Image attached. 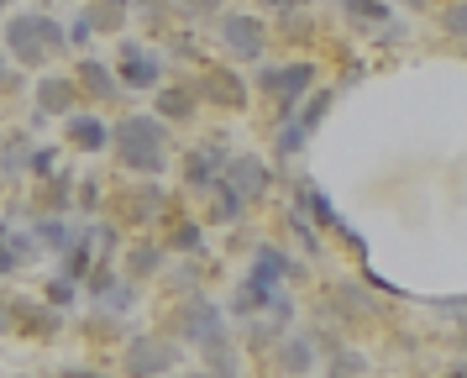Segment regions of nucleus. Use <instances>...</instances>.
<instances>
[{
  "mask_svg": "<svg viewBox=\"0 0 467 378\" xmlns=\"http://www.w3.org/2000/svg\"><path fill=\"white\" fill-rule=\"evenodd\" d=\"M169 147H173V126L158 121L152 110H127L110 126V152H116L121 173H131V179H163L169 173Z\"/></svg>",
  "mask_w": 467,
  "mask_h": 378,
  "instance_id": "obj_1",
  "label": "nucleus"
},
{
  "mask_svg": "<svg viewBox=\"0 0 467 378\" xmlns=\"http://www.w3.org/2000/svg\"><path fill=\"white\" fill-rule=\"evenodd\" d=\"M257 79V89L274 100V121L284 126V121H295L299 116V100L316 89V63L310 58H295V63H263L253 74Z\"/></svg>",
  "mask_w": 467,
  "mask_h": 378,
  "instance_id": "obj_2",
  "label": "nucleus"
},
{
  "mask_svg": "<svg viewBox=\"0 0 467 378\" xmlns=\"http://www.w3.org/2000/svg\"><path fill=\"white\" fill-rule=\"evenodd\" d=\"M179 362H184V347L169 331H137L121 341V373L127 378H169L179 373Z\"/></svg>",
  "mask_w": 467,
  "mask_h": 378,
  "instance_id": "obj_3",
  "label": "nucleus"
},
{
  "mask_svg": "<svg viewBox=\"0 0 467 378\" xmlns=\"http://www.w3.org/2000/svg\"><path fill=\"white\" fill-rule=\"evenodd\" d=\"M110 68H116V79H121L127 95H148V89H158V84H169V58H163L158 47H148V42H137V37L116 42Z\"/></svg>",
  "mask_w": 467,
  "mask_h": 378,
  "instance_id": "obj_4",
  "label": "nucleus"
},
{
  "mask_svg": "<svg viewBox=\"0 0 467 378\" xmlns=\"http://www.w3.org/2000/svg\"><path fill=\"white\" fill-rule=\"evenodd\" d=\"M173 341H190V347H211L226 336V310L215 305L211 294H190V299H173Z\"/></svg>",
  "mask_w": 467,
  "mask_h": 378,
  "instance_id": "obj_5",
  "label": "nucleus"
},
{
  "mask_svg": "<svg viewBox=\"0 0 467 378\" xmlns=\"http://www.w3.org/2000/svg\"><path fill=\"white\" fill-rule=\"evenodd\" d=\"M226 163H232V142H226V137H205V142L184 147V158H179V179H184L190 194H211L215 179L226 173Z\"/></svg>",
  "mask_w": 467,
  "mask_h": 378,
  "instance_id": "obj_6",
  "label": "nucleus"
},
{
  "mask_svg": "<svg viewBox=\"0 0 467 378\" xmlns=\"http://www.w3.org/2000/svg\"><path fill=\"white\" fill-rule=\"evenodd\" d=\"M215 37H221V47L236 63H263V53H268V26L253 11H221L215 16Z\"/></svg>",
  "mask_w": 467,
  "mask_h": 378,
  "instance_id": "obj_7",
  "label": "nucleus"
},
{
  "mask_svg": "<svg viewBox=\"0 0 467 378\" xmlns=\"http://www.w3.org/2000/svg\"><path fill=\"white\" fill-rule=\"evenodd\" d=\"M116 210H121V221H131L137 231H152V226H163L179 205H173V194L158 184V179H137V184L116 200Z\"/></svg>",
  "mask_w": 467,
  "mask_h": 378,
  "instance_id": "obj_8",
  "label": "nucleus"
},
{
  "mask_svg": "<svg viewBox=\"0 0 467 378\" xmlns=\"http://www.w3.org/2000/svg\"><path fill=\"white\" fill-rule=\"evenodd\" d=\"M5 58L16 63L22 74H43L47 68V53L43 37H37V16L32 11H16V16H5Z\"/></svg>",
  "mask_w": 467,
  "mask_h": 378,
  "instance_id": "obj_9",
  "label": "nucleus"
},
{
  "mask_svg": "<svg viewBox=\"0 0 467 378\" xmlns=\"http://www.w3.org/2000/svg\"><path fill=\"white\" fill-rule=\"evenodd\" d=\"M194 95H200V105L211 100V105H221V110H247V100H253L247 79L236 74L232 63H205L200 79H194Z\"/></svg>",
  "mask_w": 467,
  "mask_h": 378,
  "instance_id": "obj_10",
  "label": "nucleus"
},
{
  "mask_svg": "<svg viewBox=\"0 0 467 378\" xmlns=\"http://www.w3.org/2000/svg\"><path fill=\"white\" fill-rule=\"evenodd\" d=\"M221 184L236 189V194L253 205V200H263V194L274 189V168H268V158H257V152H232V163H226V173H221Z\"/></svg>",
  "mask_w": 467,
  "mask_h": 378,
  "instance_id": "obj_11",
  "label": "nucleus"
},
{
  "mask_svg": "<svg viewBox=\"0 0 467 378\" xmlns=\"http://www.w3.org/2000/svg\"><path fill=\"white\" fill-rule=\"evenodd\" d=\"M11 331L26 341H53L64 331V310H53L43 294L37 299H11Z\"/></svg>",
  "mask_w": 467,
  "mask_h": 378,
  "instance_id": "obj_12",
  "label": "nucleus"
},
{
  "mask_svg": "<svg viewBox=\"0 0 467 378\" xmlns=\"http://www.w3.org/2000/svg\"><path fill=\"white\" fill-rule=\"evenodd\" d=\"M74 84H79V95L89 105H116L127 95L121 79H116V68H110V58H95V53H85V58L74 63Z\"/></svg>",
  "mask_w": 467,
  "mask_h": 378,
  "instance_id": "obj_13",
  "label": "nucleus"
},
{
  "mask_svg": "<svg viewBox=\"0 0 467 378\" xmlns=\"http://www.w3.org/2000/svg\"><path fill=\"white\" fill-rule=\"evenodd\" d=\"M26 263H43V247H37L32 226H11L0 215V278H16Z\"/></svg>",
  "mask_w": 467,
  "mask_h": 378,
  "instance_id": "obj_14",
  "label": "nucleus"
},
{
  "mask_svg": "<svg viewBox=\"0 0 467 378\" xmlns=\"http://www.w3.org/2000/svg\"><path fill=\"white\" fill-rule=\"evenodd\" d=\"M32 105H37L43 116H74V110L85 105V95H79L74 74H37V84H32Z\"/></svg>",
  "mask_w": 467,
  "mask_h": 378,
  "instance_id": "obj_15",
  "label": "nucleus"
},
{
  "mask_svg": "<svg viewBox=\"0 0 467 378\" xmlns=\"http://www.w3.org/2000/svg\"><path fill=\"white\" fill-rule=\"evenodd\" d=\"M169 257L173 252L163 247V236H131L127 247H121V273L142 284V278H158V273L169 268Z\"/></svg>",
  "mask_w": 467,
  "mask_h": 378,
  "instance_id": "obj_16",
  "label": "nucleus"
},
{
  "mask_svg": "<svg viewBox=\"0 0 467 378\" xmlns=\"http://www.w3.org/2000/svg\"><path fill=\"white\" fill-rule=\"evenodd\" d=\"M64 142L74 147V152H85V158L110 152V121L95 116V110H74V116H64Z\"/></svg>",
  "mask_w": 467,
  "mask_h": 378,
  "instance_id": "obj_17",
  "label": "nucleus"
},
{
  "mask_svg": "<svg viewBox=\"0 0 467 378\" xmlns=\"http://www.w3.org/2000/svg\"><path fill=\"white\" fill-rule=\"evenodd\" d=\"M152 116L169 126H190L200 116V95H194V84H158L152 89Z\"/></svg>",
  "mask_w": 467,
  "mask_h": 378,
  "instance_id": "obj_18",
  "label": "nucleus"
},
{
  "mask_svg": "<svg viewBox=\"0 0 467 378\" xmlns=\"http://www.w3.org/2000/svg\"><path fill=\"white\" fill-rule=\"evenodd\" d=\"M163 247L179 252V257H200L205 252V221H194L184 210H173L169 221H163Z\"/></svg>",
  "mask_w": 467,
  "mask_h": 378,
  "instance_id": "obj_19",
  "label": "nucleus"
},
{
  "mask_svg": "<svg viewBox=\"0 0 467 378\" xmlns=\"http://www.w3.org/2000/svg\"><path fill=\"white\" fill-rule=\"evenodd\" d=\"M79 16L89 21V32L95 37H121L131 21V0H85V11Z\"/></svg>",
  "mask_w": 467,
  "mask_h": 378,
  "instance_id": "obj_20",
  "label": "nucleus"
},
{
  "mask_svg": "<svg viewBox=\"0 0 467 378\" xmlns=\"http://www.w3.org/2000/svg\"><path fill=\"white\" fill-rule=\"evenodd\" d=\"M26 226H32V236H37L43 257H64V252L74 247V226H68L64 215H32Z\"/></svg>",
  "mask_w": 467,
  "mask_h": 378,
  "instance_id": "obj_21",
  "label": "nucleus"
},
{
  "mask_svg": "<svg viewBox=\"0 0 467 378\" xmlns=\"http://www.w3.org/2000/svg\"><path fill=\"white\" fill-rule=\"evenodd\" d=\"M74 189H79L74 173H47L43 189H37V215H68L74 210Z\"/></svg>",
  "mask_w": 467,
  "mask_h": 378,
  "instance_id": "obj_22",
  "label": "nucleus"
},
{
  "mask_svg": "<svg viewBox=\"0 0 467 378\" xmlns=\"http://www.w3.org/2000/svg\"><path fill=\"white\" fill-rule=\"evenodd\" d=\"M316 368V341L310 336H295V331H284V341H278V373H289V378H305Z\"/></svg>",
  "mask_w": 467,
  "mask_h": 378,
  "instance_id": "obj_23",
  "label": "nucleus"
},
{
  "mask_svg": "<svg viewBox=\"0 0 467 378\" xmlns=\"http://www.w3.org/2000/svg\"><path fill=\"white\" fill-rule=\"evenodd\" d=\"M253 268L257 273H268V278H305V263H295L284 247H274V242H257V252H253Z\"/></svg>",
  "mask_w": 467,
  "mask_h": 378,
  "instance_id": "obj_24",
  "label": "nucleus"
},
{
  "mask_svg": "<svg viewBox=\"0 0 467 378\" xmlns=\"http://www.w3.org/2000/svg\"><path fill=\"white\" fill-rule=\"evenodd\" d=\"M205 200H211V210H205V215H211V226H236V221L247 215V200H242L236 189H226L221 179H215V189L205 194Z\"/></svg>",
  "mask_w": 467,
  "mask_h": 378,
  "instance_id": "obj_25",
  "label": "nucleus"
},
{
  "mask_svg": "<svg viewBox=\"0 0 467 378\" xmlns=\"http://www.w3.org/2000/svg\"><path fill=\"white\" fill-rule=\"evenodd\" d=\"M26 152H32V137L26 131H5L0 137V179H26Z\"/></svg>",
  "mask_w": 467,
  "mask_h": 378,
  "instance_id": "obj_26",
  "label": "nucleus"
},
{
  "mask_svg": "<svg viewBox=\"0 0 467 378\" xmlns=\"http://www.w3.org/2000/svg\"><path fill=\"white\" fill-rule=\"evenodd\" d=\"M79 236H85V242H89V252H95L100 263H110L116 252L127 247V236H121V226H116V221H89V226L79 231Z\"/></svg>",
  "mask_w": 467,
  "mask_h": 378,
  "instance_id": "obj_27",
  "label": "nucleus"
},
{
  "mask_svg": "<svg viewBox=\"0 0 467 378\" xmlns=\"http://www.w3.org/2000/svg\"><path fill=\"white\" fill-rule=\"evenodd\" d=\"M163 289L173 294V299H190V294H205V268L200 263H179V268H163Z\"/></svg>",
  "mask_w": 467,
  "mask_h": 378,
  "instance_id": "obj_28",
  "label": "nucleus"
},
{
  "mask_svg": "<svg viewBox=\"0 0 467 378\" xmlns=\"http://www.w3.org/2000/svg\"><path fill=\"white\" fill-rule=\"evenodd\" d=\"M131 21H142L152 37L173 32V0H131Z\"/></svg>",
  "mask_w": 467,
  "mask_h": 378,
  "instance_id": "obj_29",
  "label": "nucleus"
},
{
  "mask_svg": "<svg viewBox=\"0 0 467 378\" xmlns=\"http://www.w3.org/2000/svg\"><path fill=\"white\" fill-rule=\"evenodd\" d=\"M341 16L358 26H379V21H394V11H389V0H341Z\"/></svg>",
  "mask_w": 467,
  "mask_h": 378,
  "instance_id": "obj_30",
  "label": "nucleus"
},
{
  "mask_svg": "<svg viewBox=\"0 0 467 378\" xmlns=\"http://www.w3.org/2000/svg\"><path fill=\"white\" fill-rule=\"evenodd\" d=\"M58 158H64V147L58 142H32V152H26V179H47V173H58Z\"/></svg>",
  "mask_w": 467,
  "mask_h": 378,
  "instance_id": "obj_31",
  "label": "nucleus"
},
{
  "mask_svg": "<svg viewBox=\"0 0 467 378\" xmlns=\"http://www.w3.org/2000/svg\"><path fill=\"white\" fill-rule=\"evenodd\" d=\"M173 16L184 26H211L221 16V0H173Z\"/></svg>",
  "mask_w": 467,
  "mask_h": 378,
  "instance_id": "obj_32",
  "label": "nucleus"
},
{
  "mask_svg": "<svg viewBox=\"0 0 467 378\" xmlns=\"http://www.w3.org/2000/svg\"><path fill=\"white\" fill-rule=\"evenodd\" d=\"M331 100H337V89H316V95H305V110L295 116V121H299V131H310V137H316V126L326 121V110H331Z\"/></svg>",
  "mask_w": 467,
  "mask_h": 378,
  "instance_id": "obj_33",
  "label": "nucleus"
},
{
  "mask_svg": "<svg viewBox=\"0 0 467 378\" xmlns=\"http://www.w3.org/2000/svg\"><path fill=\"white\" fill-rule=\"evenodd\" d=\"M43 299L47 305H53V310H74V305H79V284H74V278H64V273H53V278H47L43 284Z\"/></svg>",
  "mask_w": 467,
  "mask_h": 378,
  "instance_id": "obj_34",
  "label": "nucleus"
},
{
  "mask_svg": "<svg viewBox=\"0 0 467 378\" xmlns=\"http://www.w3.org/2000/svg\"><path fill=\"white\" fill-rule=\"evenodd\" d=\"M131 305H137V278H127V273H121V278L110 284V294L100 299V305H95V310H106V315H127Z\"/></svg>",
  "mask_w": 467,
  "mask_h": 378,
  "instance_id": "obj_35",
  "label": "nucleus"
},
{
  "mask_svg": "<svg viewBox=\"0 0 467 378\" xmlns=\"http://www.w3.org/2000/svg\"><path fill=\"white\" fill-rule=\"evenodd\" d=\"M37 16V37H43L47 53H64L68 47V26H58V16H47V11H32Z\"/></svg>",
  "mask_w": 467,
  "mask_h": 378,
  "instance_id": "obj_36",
  "label": "nucleus"
},
{
  "mask_svg": "<svg viewBox=\"0 0 467 378\" xmlns=\"http://www.w3.org/2000/svg\"><path fill=\"white\" fill-rule=\"evenodd\" d=\"M310 142V131H299V121H284L278 126V158H299Z\"/></svg>",
  "mask_w": 467,
  "mask_h": 378,
  "instance_id": "obj_37",
  "label": "nucleus"
},
{
  "mask_svg": "<svg viewBox=\"0 0 467 378\" xmlns=\"http://www.w3.org/2000/svg\"><path fill=\"white\" fill-rule=\"evenodd\" d=\"M74 205H79V210H100V205H106V179H95V173H89V179H79V189H74Z\"/></svg>",
  "mask_w": 467,
  "mask_h": 378,
  "instance_id": "obj_38",
  "label": "nucleus"
},
{
  "mask_svg": "<svg viewBox=\"0 0 467 378\" xmlns=\"http://www.w3.org/2000/svg\"><path fill=\"white\" fill-rule=\"evenodd\" d=\"M362 373H368V357H362V352H352V347H347V352L337 347V362H331V378H362Z\"/></svg>",
  "mask_w": 467,
  "mask_h": 378,
  "instance_id": "obj_39",
  "label": "nucleus"
},
{
  "mask_svg": "<svg viewBox=\"0 0 467 378\" xmlns=\"http://www.w3.org/2000/svg\"><path fill=\"white\" fill-rule=\"evenodd\" d=\"M441 26L451 32V37H467V0H451L441 11Z\"/></svg>",
  "mask_w": 467,
  "mask_h": 378,
  "instance_id": "obj_40",
  "label": "nucleus"
},
{
  "mask_svg": "<svg viewBox=\"0 0 467 378\" xmlns=\"http://www.w3.org/2000/svg\"><path fill=\"white\" fill-rule=\"evenodd\" d=\"M431 310H446V315H457V320H467V294H446V299H425Z\"/></svg>",
  "mask_w": 467,
  "mask_h": 378,
  "instance_id": "obj_41",
  "label": "nucleus"
},
{
  "mask_svg": "<svg viewBox=\"0 0 467 378\" xmlns=\"http://www.w3.org/2000/svg\"><path fill=\"white\" fill-rule=\"evenodd\" d=\"M89 42H95L89 21H85V16H74V21H68V47H89Z\"/></svg>",
  "mask_w": 467,
  "mask_h": 378,
  "instance_id": "obj_42",
  "label": "nucleus"
},
{
  "mask_svg": "<svg viewBox=\"0 0 467 378\" xmlns=\"http://www.w3.org/2000/svg\"><path fill=\"white\" fill-rule=\"evenodd\" d=\"M169 53L173 58H194V37L190 32H169Z\"/></svg>",
  "mask_w": 467,
  "mask_h": 378,
  "instance_id": "obj_43",
  "label": "nucleus"
},
{
  "mask_svg": "<svg viewBox=\"0 0 467 378\" xmlns=\"http://www.w3.org/2000/svg\"><path fill=\"white\" fill-rule=\"evenodd\" d=\"M58 378H110V373H100V368H85V362H68V368H58Z\"/></svg>",
  "mask_w": 467,
  "mask_h": 378,
  "instance_id": "obj_44",
  "label": "nucleus"
},
{
  "mask_svg": "<svg viewBox=\"0 0 467 378\" xmlns=\"http://www.w3.org/2000/svg\"><path fill=\"white\" fill-rule=\"evenodd\" d=\"M257 5H263V11H274V16H289V11L305 5V0H257Z\"/></svg>",
  "mask_w": 467,
  "mask_h": 378,
  "instance_id": "obj_45",
  "label": "nucleus"
},
{
  "mask_svg": "<svg viewBox=\"0 0 467 378\" xmlns=\"http://www.w3.org/2000/svg\"><path fill=\"white\" fill-rule=\"evenodd\" d=\"M11 331V299H5V289H0V336Z\"/></svg>",
  "mask_w": 467,
  "mask_h": 378,
  "instance_id": "obj_46",
  "label": "nucleus"
},
{
  "mask_svg": "<svg viewBox=\"0 0 467 378\" xmlns=\"http://www.w3.org/2000/svg\"><path fill=\"white\" fill-rule=\"evenodd\" d=\"M0 84H5V89L16 84V68H11V58H5V53H0Z\"/></svg>",
  "mask_w": 467,
  "mask_h": 378,
  "instance_id": "obj_47",
  "label": "nucleus"
},
{
  "mask_svg": "<svg viewBox=\"0 0 467 378\" xmlns=\"http://www.w3.org/2000/svg\"><path fill=\"white\" fill-rule=\"evenodd\" d=\"M169 378H215L211 368H194V373H169Z\"/></svg>",
  "mask_w": 467,
  "mask_h": 378,
  "instance_id": "obj_48",
  "label": "nucleus"
},
{
  "mask_svg": "<svg viewBox=\"0 0 467 378\" xmlns=\"http://www.w3.org/2000/svg\"><path fill=\"white\" fill-rule=\"evenodd\" d=\"M446 378H467V362H457V368H451V373H446Z\"/></svg>",
  "mask_w": 467,
  "mask_h": 378,
  "instance_id": "obj_49",
  "label": "nucleus"
},
{
  "mask_svg": "<svg viewBox=\"0 0 467 378\" xmlns=\"http://www.w3.org/2000/svg\"><path fill=\"white\" fill-rule=\"evenodd\" d=\"M404 5H410V11H425V5H431V0H404Z\"/></svg>",
  "mask_w": 467,
  "mask_h": 378,
  "instance_id": "obj_50",
  "label": "nucleus"
},
{
  "mask_svg": "<svg viewBox=\"0 0 467 378\" xmlns=\"http://www.w3.org/2000/svg\"><path fill=\"white\" fill-rule=\"evenodd\" d=\"M462 347H467V320H462Z\"/></svg>",
  "mask_w": 467,
  "mask_h": 378,
  "instance_id": "obj_51",
  "label": "nucleus"
},
{
  "mask_svg": "<svg viewBox=\"0 0 467 378\" xmlns=\"http://www.w3.org/2000/svg\"><path fill=\"white\" fill-rule=\"evenodd\" d=\"M0 11H11V0H0Z\"/></svg>",
  "mask_w": 467,
  "mask_h": 378,
  "instance_id": "obj_52",
  "label": "nucleus"
},
{
  "mask_svg": "<svg viewBox=\"0 0 467 378\" xmlns=\"http://www.w3.org/2000/svg\"><path fill=\"white\" fill-rule=\"evenodd\" d=\"M22 378H37V373H22Z\"/></svg>",
  "mask_w": 467,
  "mask_h": 378,
  "instance_id": "obj_53",
  "label": "nucleus"
}]
</instances>
